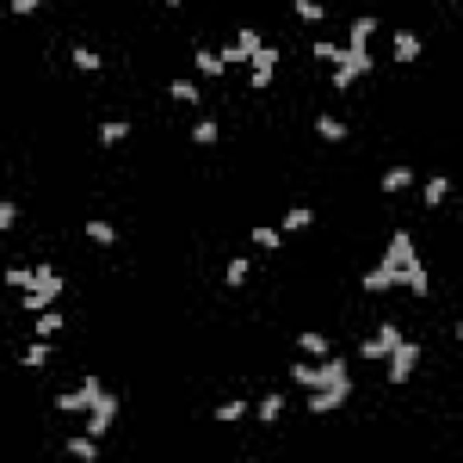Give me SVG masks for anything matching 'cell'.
<instances>
[{"instance_id":"cell-1","label":"cell","mask_w":463,"mask_h":463,"mask_svg":"<svg viewBox=\"0 0 463 463\" xmlns=\"http://www.w3.org/2000/svg\"><path fill=\"white\" fill-rule=\"evenodd\" d=\"M391 369H388V380L391 384H405L409 380V373H413V366L420 362V344H413V340H398L395 347H391Z\"/></svg>"},{"instance_id":"cell-22","label":"cell","mask_w":463,"mask_h":463,"mask_svg":"<svg viewBox=\"0 0 463 463\" xmlns=\"http://www.w3.org/2000/svg\"><path fill=\"white\" fill-rule=\"evenodd\" d=\"M217 123L214 120H199L196 127H192V141H196V145H217Z\"/></svg>"},{"instance_id":"cell-14","label":"cell","mask_w":463,"mask_h":463,"mask_svg":"<svg viewBox=\"0 0 463 463\" xmlns=\"http://www.w3.org/2000/svg\"><path fill=\"white\" fill-rule=\"evenodd\" d=\"M405 286L416 293V297H427V268H423L420 261H413L405 268Z\"/></svg>"},{"instance_id":"cell-33","label":"cell","mask_w":463,"mask_h":463,"mask_svg":"<svg viewBox=\"0 0 463 463\" xmlns=\"http://www.w3.org/2000/svg\"><path fill=\"white\" fill-rule=\"evenodd\" d=\"M358 355H362V358H369V362H373V358H388L391 351H388V347H384L377 337H369V340H362V347H358Z\"/></svg>"},{"instance_id":"cell-19","label":"cell","mask_w":463,"mask_h":463,"mask_svg":"<svg viewBox=\"0 0 463 463\" xmlns=\"http://www.w3.org/2000/svg\"><path fill=\"white\" fill-rule=\"evenodd\" d=\"M315 221V214L308 207H297V210H286V217H282V232H297V228H308Z\"/></svg>"},{"instance_id":"cell-4","label":"cell","mask_w":463,"mask_h":463,"mask_svg":"<svg viewBox=\"0 0 463 463\" xmlns=\"http://www.w3.org/2000/svg\"><path fill=\"white\" fill-rule=\"evenodd\" d=\"M116 413H120V402H116V395H105V391H101V395L95 398V405H91L87 434H91V438H98V434H105V431H109V423L116 420Z\"/></svg>"},{"instance_id":"cell-27","label":"cell","mask_w":463,"mask_h":463,"mask_svg":"<svg viewBox=\"0 0 463 463\" xmlns=\"http://www.w3.org/2000/svg\"><path fill=\"white\" fill-rule=\"evenodd\" d=\"M73 66L76 69H87V73H98L101 69V58L87 47H73Z\"/></svg>"},{"instance_id":"cell-23","label":"cell","mask_w":463,"mask_h":463,"mask_svg":"<svg viewBox=\"0 0 463 463\" xmlns=\"http://www.w3.org/2000/svg\"><path fill=\"white\" fill-rule=\"evenodd\" d=\"M250 239L257 242V247H264V250H279L282 247V236L275 228H264V225H257L253 232H250Z\"/></svg>"},{"instance_id":"cell-36","label":"cell","mask_w":463,"mask_h":463,"mask_svg":"<svg viewBox=\"0 0 463 463\" xmlns=\"http://www.w3.org/2000/svg\"><path fill=\"white\" fill-rule=\"evenodd\" d=\"M290 377L301 384V388H312V380H315V369L312 366H290Z\"/></svg>"},{"instance_id":"cell-38","label":"cell","mask_w":463,"mask_h":463,"mask_svg":"<svg viewBox=\"0 0 463 463\" xmlns=\"http://www.w3.org/2000/svg\"><path fill=\"white\" fill-rule=\"evenodd\" d=\"M377 340L384 344V347H388V351H391V347L398 344V340H402V333H398L395 326H380V333H377Z\"/></svg>"},{"instance_id":"cell-43","label":"cell","mask_w":463,"mask_h":463,"mask_svg":"<svg viewBox=\"0 0 463 463\" xmlns=\"http://www.w3.org/2000/svg\"><path fill=\"white\" fill-rule=\"evenodd\" d=\"M185 4V0H166V8H182Z\"/></svg>"},{"instance_id":"cell-31","label":"cell","mask_w":463,"mask_h":463,"mask_svg":"<svg viewBox=\"0 0 463 463\" xmlns=\"http://www.w3.org/2000/svg\"><path fill=\"white\" fill-rule=\"evenodd\" d=\"M242 413H247V402H239V398H236V402H228V405H217L214 409V420L228 423V420H239Z\"/></svg>"},{"instance_id":"cell-16","label":"cell","mask_w":463,"mask_h":463,"mask_svg":"<svg viewBox=\"0 0 463 463\" xmlns=\"http://www.w3.org/2000/svg\"><path fill=\"white\" fill-rule=\"evenodd\" d=\"M315 131L323 134L326 141H344V138H347V127H344L340 120H333V116H318V120H315Z\"/></svg>"},{"instance_id":"cell-17","label":"cell","mask_w":463,"mask_h":463,"mask_svg":"<svg viewBox=\"0 0 463 463\" xmlns=\"http://www.w3.org/2000/svg\"><path fill=\"white\" fill-rule=\"evenodd\" d=\"M196 69H199L203 76H221V73H225V62L217 58L214 51H203V47H199V51H196Z\"/></svg>"},{"instance_id":"cell-34","label":"cell","mask_w":463,"mask_h":463,"mask_svg":"<svg viewBox=\"0 0 463 463\" xmlns=\"http://www.w3.org/2000/svg\"><path fill=\"white\" fill-rule=\"evenodd\" d=\"M217 58H221L225 66H239V62H250V55H247V51H242L239 44H236V47H232V44L221 47V51H217Z\"/></svg>"},{"instance_id":"cell-12","label":"cell","mask_w":463,"mask_h":463,"mask_svg":"<svg viewBox=\"0 0 463 463\" xmlns=\"http://www.w3.org/2000/svg\"><path fill=\"white\" fill-rule=\"evenodd\" d=\"M445 192H449V177H445V174H434L431 182H427V188H423V203H427L431 210H434V207H442Z\"/></svg>"},{"instance_id":"cell-3","label":"cell","mask_w":463,"mask_h":463,"mask_svg":"<svg viewBox=\"0 0 463 463\" xmlns=\"http://www.w3.org/2000/svg\"><path fill=\"white\" fill-rule=\"evenodd\" d=\"M98 395H101V384H98V377H87V380H84L76 391H69V395H58V398H55V405L62 409V413H76V409H91Z\"/></svg>"},{"instance_id":"cell-32","label":"cell","mask_w":463,"mask_h":463,"mask_svg":"<svg viewBox=\"0 0 463 463\" xmlns=\"http://www.w3.org/2000/svg\"><path fill=\"white\" fill-rule=\"evenodd\" d=\"M355 76H362L358 66H337V73H333V87H337V91H347V84H351Z\"/></svg>"},{"instance_id":"cell-11","label":"cell","mask_w":463,"mask_h":463,"mask_svg":"<svg viewBox=\"0 0 463 463\" xmlns=\"http://www.w3.org/2000/svg\"><path fill=\"white\" fill-rule=\"evenodd\" d=\"M409 185H413V171H409V166H391V171L380 177L384 192H398V188H409Z\"/></svg>"},{"instance_id":"cell-6","label":"cell","mask_w":463,"mask_h":463,"mask_svg":"<svg viewBox=\"0 0 463 463\" xmlns=\"http://www.w3.org/2000/svg\"><path fill=\"white\" fill-rule=\"evenodd\" d=\"M62 286H66V282H62V275H51L47 282H40V290H29V293H25V297H22V308H25V312H44V308L62 293Z\"/></svg>"},{"instance_id":"cell-13","label":"cell","mask_w":463,"mask_h":463,"mask_svg":"<svg viewBox=\"0 0 463 463\" xmlns=\"http://www.w3.org/2000/svg\"><path fill=\"white\" fill-rule=\"evenodd\" d=\"M66 449H69V456L84 460V463H95V460H98V445H95L91 434H87V438H69Z\"/></svg>"},{"instance_id":"cell-28","label":"cell","mask_w":463,"mask_h":463,"mask_svg":"<svg viewBox=\"0 0 463 463\" xmlns=\"http://www.w3.org/2000/svg\"><path fill=\"white\" fill-rule=\"evenodd\" d=\"M282 55H279V47H257L253 55H250V62H253V69H275V62H279Z\"/></svg>"},{"instance_id":"cell-15","label":"cell","mask_w":463,"mask_h":463,"mask_svg":"<svg viewBox=\"0 0 463 463\" xmlns=\"http://www.w3.org/2000/svg\"><path fill=\"white\" fill-rule=\"evenodd\" d=\"M84 232H87V239L98 242V247H112V242H116V228L109 221H87Z\"/></svg>"},{"instance_id":"cell-8","label":"cell","mask_w":463,"mask_h":463,"mask_svg":"<svg viewBox=\"0 0 463 463\" xmlns=\"http://www.w3.org/2000/svg\"><path fill=\"white\" fill-rule=\"evenodd\" d=\"M420 51H423L420 36H413L409 29H398V33H395V62L409 66V62H416V58H420Z\"/></svg>"},{"instance_id":"cell-26","label":"cell","mask_w":463,"mask_h":463,"mask_svg":"<svg viewBox=\"0 0 463 463\" xmlns=\"http://www.w3.org/2000/svg\"><path fill=\"white\" fill-rule=\"evenodd\" d=\"M171 98H177V101H188V105H196V101H199V87L192 84V80H174V84H171Z\"/></svg>"},{"instance_id":"cell-30","label":"cell","mask_w":463,"mask_h":463,"mask_svg":"<svg viewBox=\"0 0 463 463\" xmlns=\"http://www.w3.org/2000/svg\"><path fill=\"white\" fill-rule=\"evenodd\" d=\"M62 329V315L58 312H44L40 318H36V337H51V333H58Z\"/></svg>"},{"instance_id":"cell-20","label":"cell","mask_w":463,"mask_h":463,"mask_svg":"<svg viewBox=\"0 0 463 463\" xmlns=\"http://www.w3.org/2000/svg\"><path fill=\"white\" fill-rule=\"evenodd\" d=\"M282 405H286V398H282V395H268L264 402L257 405V416H261V423H272V420H279Z\"/></svg>"},{"instance_id":"cell-40","label":"cell","mask_w":463,"mask_h":463,"mask_svg":"<svg viewBox=\"0 0 463 463\" xmlns=\"http://www.w3.org/2000/svg\"><path fill=\"white\" fill-rule=\"evenodd\" d=\"M268 84H272V69H253V76H250V87H253V91H264Z\"/></svg>"},{"instance_id":"cell-24","label":"cell","mask_w":463,"mask_h":463,"mask_svg":"<svg viewBox=\"0 0 463 463\" xmlns=\"http://www.w3.org/2000/svg\"><path fill=\"white\" fill-rule=\"evenodd\" d=\"M47 355H51V347H47L44 340H36V344H29V351L22 355V366H25V369H40V366L47 362Z\"/></svg>"},{"instance_id":"cell-5","label":"cell","mask_w":463,"mask_h":463,"mask_svg":"<svg viewBox=\"0 0 463 463\" xmlns=\"http://www.w3.org/2000/svg\"><path fill=\"white\" fill-rule=\"evenodd\" d=\"M347 395H351V377L337 380L326 391H315L312 398H308V409H312V413H329V409H340L347 402Z\"/></svg>"},{"instance_id":"cell-9","label":"cell","mask_w":463,"mask_h":463,"mask_svg":"<svg viewBox=\"0 0 463 463\" xmlns=\"http://www.w3.org/2000/svg\"><path fill=\"white\" fill-rule=\"evenodd\" d=\"M373 29H377V18H373V15L355 18L351 29H347V47H351V51H366V40L373 36Z\"/></svg>"},{"instance_id":"cell-10","label":"cell","mask_w":463,"mask_h":463,"mask_svg":"<svg viewBox=\"0 0 463 463\" xmlns=\"http://www.w3.org/2000/svg\"><path fill=\"white\" fill-rule=\"evenodd\" d=\"M127 134H131V123H127V120H109V123L98 127V138H101V145H105V149H112L116 141H123Z\"/></svg>"},{"instance_id":"cell-21","label":"cell","mask_w":463,"mask_h":463,"mask_svg":"<svg viewBox=\"0 0 463 463\" xmlns=\"http://www.w3.org/2000/svg\"><path fill=\"white\" fill-rule=\"evenodd\" d=\"M247 275H250V261H247V257H232V264H228V272H225L228 286H232V290L242 286V282H247Z\"/></svg>"},{"instance_id":"cell-18","label":"cell","mask_w":463,"mask_h":463,"mask_svg":"<svg viewBox=\"0 0 463 463\" xmlns=\"http://www.w3.org/2000/svg\"><path fill=\"white\" fill-rule=\"evenodd\" d=\"M297 344L304 347L308 355H318V358H326V355H329V340L323 337V333H301Z\"/></svg>"},{"instance_id":"cell-29","label":"cell","mask_w":463,"mask_h":463,"mask_svg":"<svg viewBox=\"0 0 463 463\" xmlns=\"http://www.w3.org/2000/svg\"><path fill=\"white\" fill-rule=\"evenodd\" d=\"M4 279H8V286H22V290H36V286H40L29 268H11V272H8Z\"/></svg>"},{"instance_id":"cell-37","label":"cell","mask_w":463,"mask_h":463,"mask_svg":"<svg viewBox=\"0 0 463 463\" xmlns=\"http://www.w3.org/2000/svg\"><path fill=\"white\" fill-rule=\"evenodd\" d=\"M239 47L247 51V55H253V51L261 47V36H257L253 29H239Z\"/></svg>"},{"instance_id":"cell-35","label":"cell","mask_w":463,"mask_h":463,"mask_svg":"<svg viewBox=\"0 0 463 463\" xmlns=\"http://www.w3.org/2000/svg\"><path fill=\"white\" fill-rule=\"evenodd\" d=\"M15 217H18V207H15V203H0V232H8L11 225H15Z\"/></svg>"},{"instance_id":"cell-2","label":"cell","mask_w":463,"mask_h":463,"mask_svg":"<svg viewBox=\"0 0 463 463\" xmlns=\"http://www.w3.org/2000/svg\"><path fill=\"white\" fill-rule=\"evenodd\" d=\"M413 261H420V257H416V247H413V236H409V232H395V236H391V247L384 250L380 268L395 272V268H409Z\"/></svg>"},{"instance_id":"cell-41","label":"cell","mask_w":463,"mask_h":463,"mask_svg":"<svg viewBox=\"0 0 463 463\" xmlns=\"http://www.w3.org/2000/svg\"><path fill=\"white\" fill-rule=\"evenodd\" d=\"M315 58H329L333 62V55H337V44H329V40H315Z\"/></svg>"},{"instance_id":"cell-42","label":"cell","mask_w":463,"mask_h":463,"mask_svg":"<svg viewBox=\"0 0 463 463\" xmlns=\"http://www.w3.org/2000/svg\"><path fill=\"white\" fill-rule=\"evenodd\" d=\"M33 275H36V282H47L51 275H55V268H51V264L44 261V264H36V272H33ZM36 290H40V286H36Z\"/></svg>"},{"instance_id":"cell-39","label":"cell","mask_w":463,"mask_h":463,"mask_svg":"<svg viewBox=\"0 0 463 463\" xmlns=\"http://www.w3.org/2000/svg\"><path fill=\"white\" fill-rule=\"evenodd\" d=\"M40 8V0H11V15H33Z\"/></svg>"},{"instance_id":"cell-25","label":"cell","mask_w":463,"mask_h":463,"mask_svg":"<svg viewBox=\"0 0 463 463\" xmlns=\"http://www.w3.org/2000/svg\"><path fill=\"white\" fill-rule=\"evenodd\" d=\"M293 11H297L304 22H323L326 18V8L315 4V0H293Z\"/></svg>"},{"instance_id":"cell-7","label":"cell","mask_w":463,"mask_h":463,"mask_svg":"<svg viewBox=\"0 0 463 463\" xmlns=\"http://www.w3.org/2000/svg\"><path fill=\"white\" fill-rule=\"evenodd\" d=\"M344 377H347V362H344V358H326V362L315 369L312 391H326V388H333V384L344 380Z\"/></svg>"}]
</instances>
